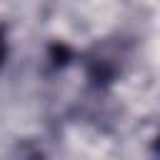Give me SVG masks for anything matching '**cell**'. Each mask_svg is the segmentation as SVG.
Here are the masks:
<instances>
[{
	"instance_id": "obj_1",
	"label": "cell",
	"mask_w": 160,
	"mask_h": 160,
	"mask_svg": "<svg viewBox=\"0 0 160 160\" xmlns=\"http://www.w3.org/2000/svg\"><path fill=\"white\" fill-rule=\"evenodd\" d=\"M158 150H160V138H158Z\"/></svg>"
}]
</instances>
